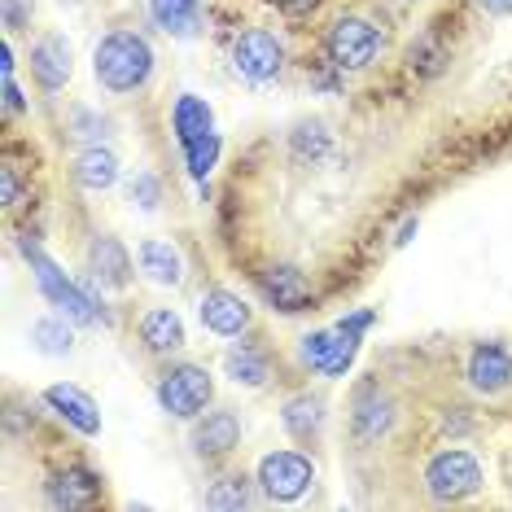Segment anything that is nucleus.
<instances>
[{
  "label": "nucleus",
  "instance_id": "8",
  "mask_svg": "<svg viewBox=\"0 0 512 512\" xmlns=\"http://www.w3.org/2000/svg\"><path fill=\"white\" fill-rule=\"evenodd\" d=\"M202 324L219 337H237L250 324V307L228 289H215V294L202 298Z\"/></svg>",
  "mask_w": 512,
  "mask_h": 512
},
{
  "label": "nucleus",
  "instance_id": "9",
  "mask_svg": "<svg viewBox=\"0 0 512 512\" xmlns=\"http://www.w3.org/2000/svg\"><path fill=\"white\" fill-rule=\"evenodd\" d=\"M44 403L57 407V416H66V421H71L79 434H97V429H101L97 403H92L84 390H75V386H53L49 394H44Z\"/></svg>",
  "mask_w": 512,
  "mask_h": 512
},
{
  "label": "nucleus",
  "instance_id": "31",
  "mask_svg": "<svg viewBox=\"0 0 512 512\" xmlns=\"http://www.w3.org/2000/svg\"><path fill=\"white\" fill-rule=\"evenodd\" d=\"M5 110H9V114L22 110V92H18V84H14L9 75H5Z\"/></svg>",
  "mask_w": 512,
  "mask_h": 512
},
{
  "label": "nucleus",
  "instance_id": "4",
  "mask_svg": "<svg viewBox=\"0 0 512 512\" xmlns=\"http://www.w3.org/2000/svg\"><path fill=\"white\" fill-rule=\"evenodd\" d=\"M158 403L167 407L171 416H197L206 403H211V377L193 364L171 368L167 377L158 381Z\"/></svg>",
  "mask_w": 512,
  "mask_h": 512
},
{
  "label": "nucleus",
  "instance_id": "22",
  "mask_svg": "<svg viewBox=\"0 0 512 512\" xmlns=\"http://www.w3.org/2000/svg\"><path fill=\"white\" fill-rule=\"evenodd\" d=\"M285 429L294 438H311L320 429V403L311 399V394H302V399H289L285 403Z\"/></svg>",
  "mask_w": 512,
  "mask_h": 512
},
{
  "label": "nucleus",
  "instance_id": "10",
  "mask_svg": "<svg viewBox=\"0 0 512 512\" xmlns=\"http://www.w3.org/2000/svg\"><path fill=\"white\" fill-rule=\"evenodd\" d=\"M469 381L486 394L504 390L512 381V359H508L504 346H477L473 359H469Z\"/></svg>",
  "mask_w": 512,
  "mask_h": 512
},
{
  "label": "nucleus",
  "instance_id": "25",
  "mask_svg": "<svg viewBox=\"0 0 512 512\" xmlns=\"http://www.w3.org/2000/svg\"><path fill=\"white\" fill-rule=\"evenodd\" d=\"M206 504L211 508H246L250 504V486L241 482V477H228V482H219L211 495H206Z\"/></svg>",
  "mask_w": 512,
  "mask_h": 512
},
{
  "label": "nucleus",
  "instance_id": "3",
  "mask_svg": "<svg viewBox=\"0 0 512 512\" xmlns=\"http://www.w3.org/2000/svg\"><path fill=\"white\" fill-rule=\"evenodd\" d=\"M425 482H429V495L434 499H464L477 491L482 469H477V460L469 451H442V456L429 460Z\"/></svg>",
  "mask_w": 512,
  "mask_h": 512
},
{
  "label": "nucleus",
  "instance_id": "16",
  "mask_svg": "<svg viewBox=\"0 0 512 512\" xmlns=\"http://www.w3.org/2000/svg\"><path fill=\"white\" fill-rule=\"evenodd\" d=\"M97 491H101V482L92 473H84V469H71V473H62L57 482L49 486V499L57 508H84V504H92L97 499Z\"/></svg>",
  "mask_w": 512,
  "mask_h": 512
},
{
  "label": "nucleus",
  "instance_id": "24",
  "mask_svg": "<svg viewBox=\"0 0 512 512\" xmlns=\"http://www.w3.org/2000/svg\"><path fill=\"white\" fill-rule=\"evenodd\" d=\"M337 342H342V329H337V333H311V337H302V359H307L311 368L324 372V364H329L333 351H337Z\"/></svg>",
  "mask_w": 512,
  "mask_h": 512
},
{
  "label": "nucleus",
  "instance_id": "26",
  "mask_svg": "<svg viewBox=\"0 0 512 512\" xmlns=\"http://www.w3.org/2000/svg\"><path fill=\"white\" fill-rule=\"evenodd\" d=\"M355 425H359V434L377 438L381 429L390 425V407H386V403H377V399H364V403H359V416H355Z\"/></svg>",
  "mask_w": 512,
  "mask_h": 512
},
{
  "label": "nucleus",
  "instance_id": "19",
  "mask_svg": "<svg viewBox=\"0 0 512 512\" xmlns=\"http://www.w3.org/2000/svg\"><path fill=\"white\" fill-rule=\"evenodd\" d=\"M141 267L154 276L158 285H176L180 281V254L167 241H145L141 246Z\"/></svg>",
  "mask_w": 512,
  "mask_h": 512
},
{
  "label": "nucleus",
  "instance_id": "23",
  "mask_svg": "<svg viewBox=\"0 0 512 512\" xmlns=\"http://www.w3.org/2000/svg\"><path fill=\"white\" fill-rule=\"evenodd\" d=\"M184 154H189V171L197 180L206 176V171L215 167V158H219V136L215 132H206V136H197L193 145H184Z\"/></svg>",
  "mask_w": 512,
  "mask_h": 512
},
{
  "label": "nucleus",
  "instance_id": "20",
  "mask_svg": "<svg viewBox=\"0 0 512 512\" xmlns=\"http://www.w3.org/2000/svg\"><path fill=\"white\" fill-rule=\"evenodd\" d=\"M149 9H154L158 27L176 31V36H189L197 22V0H149Z\"/></svg>",
  "mask_w": 512,
  "mask_h": 512
},
{
  "label": "nucleus",
  "instance_id": "29",
  "mask_svg": "<svg viewBox=\"0 0 512 512\" xmlns=\"http://www.w3.org/2000/svg\"><path fill=\"white\" fill-rule=\"evenodd\" d=\"M294 149H298L302 158H307V154H311V158H320L324 149H329V136H324V127H320V123H316V127H302V132L294 136Z\"/></svg>",
  "mask_w": 512,
  "mask_h": 512
},
{
  "label": "nucleus",
  "instance_id": "18",
  "mask_svg": "<svg viewBox=\"0 0 512 512\" xmlns=\"http://www.w3.org/2000/svg\"><path fill=\"white\" fill-rule=\"evenodd\" d=\"M176 136H180V145H193L197 136H206L211 132V106L206 101H197V97H180L176 101Z\"/></svg>",
  "mask_w": 512,
  "mask_h": 512
},
{
  "label": "nucleus",
  "instance_id": "13",
  "mask_svg": "<svg viewBox=\"0 0 512 512\" xmlns=\"http://www.w3.org/2000/svg\"><path fill=\"white\" fill-rule=\"evenodd\" d=\"M237 438H241V421L232 412H211L193 429V447L202 456H224V451L237 447Z\"/></svg>",
  "mask_w": 512,
  "mask_h": 512
},
{
  "label": "nucleus",
  "instance_id": "34",
  "mask_svg": "<svg viewBox=\"0 0 512 512\" xmlns=\"http://www.w3.org/2000/svg\"><path fill=\"white\" fill-rule=\"evenodd\" d=\"M5 22L9 27H22V5L18 0H5Z\"/></svg>",
  "mask_w": 512,
  "mask_h": 512
},
{
  "label": "nucleus",
  "instance_id": "33",
  "mask_svg": "<svg viewBox=\"0 0 512 512\" xmlns=\"http://www.w3.org/2000/svg\"><path fill=\"white\" fill-rule=\"evenodd\" d=\"M486 14H512V0H477Z\"/></svg>",
  "mask_w": 512,
  "mask_h": 512
},
{
  "label": "nucleus",
  "instance_id": "32",
  "mask_svg": "<svg viewBox=\"0 0 512 512\" xmlns=\"http://www.w3.org/2000/svg\"><path fill=\"white\" fill-rule=\"evenodd\" d=\"M368 324H372V316H368V311H359V316L342 320V333H359V329H368Z\"/></svg>",
  "mask_w": 512,
  "mask_h": 512
},
{
  "label": "nucleus",
  "instance_id": "36",
  "mask_svg": "<svg viewBox=\"0 0 512 512\" xmlns=\"http://www.w3.org/2000/svg\"><path fill=\"white\" fill-rule=\"evenodd\" d=\"M276 5H285V9H302V5H311V0H276Z\"/></svg>",
  "mask_w": 512,
  "mask_h": 512
},
{
  "label": "nucleus",
  "instance_id": "14",
  "mask_svg": "<svg viewBox=\"0 0 512 512\" xmlns=\"http://www.w3.org/2000/svg\"><path fill=\"white\" fill-rule=\"evenodd\" d=\"M92 272H97L101 285L123 289L127 281H132V259H127V250L114 237H101L97 246H92Z\"/></svg>",
  "mask_w": 512,
  "mask_h": 512
},
{
  "label": "nucleus",
  "instance_id": "15",
  "mask_svg": "<svg viewBox=\"0 0 512 512\" xmlns=\"http://www.w3.org/2000/svg\"><path fill=\"white\" fill-rule=\"evenodd\" d=\"M141 337H145L149 351L167 355V351H180L184 346V324H180L176 311L158 307V311H149V316L141 320Z\"/></svg>",
  "mask_w": 512,
  "mask_h": 512
},
{
  "label": "nucleus",
  "instance_id": "27",
  "mask_svg": "<svg viewBox=\"0 0 512 512\" xmlns=\"http://www.w3.org/2000/svg\"><path fill=\"white\" fill-rule=\"evenodd\" d=\"M36 342H40V351L62 355L66 346H71V333H66V324H57V320H40L36 324Z\"/></svg>",
  "mask_w": 512,
  "mask_h": 512
},
{
  "label": "nucleus",
  "instance_id": "17",
  "mask_svg": "<svg viewBox=\"0 0 512 512\" xmlns=\"http://www.w3.org/2000/svg\"><path fill=\"white\" fill-rule=\"evenodd\" d=\"M75 180L84 184V189L101 193L119 180V162H114V154H106V149H88V154L75 162Z\"/></svg>",
  "mask_w": 512,
  "mask_h": 512
},
{
  "label": "nucleus",
  "instance_id": "35",
  "mask_svg": "<svg viewBox=\"0 0 512 512\" xmlns=\"http://www.w3.org/2000/svg\"><path fill=\"white\" fill-rule=\"evenodd\" d=\"M5 206H18V184H14V171H5Z\"/></svg>",
  "mask_w": 512,
  "mask_h": 512
},
{
  "label": "nucleus",
  "instance_id": "2",
  "mask_svg": "<svg viewBox=\"0 0 512 512\" xmlns=\"http://www.w3.org/2000/svg\"><path fill=\"white\" fill-rule=\"evenodd\" d=\"M377 49H381V36L364 18H342L329 31V57L337 71H364L372 57H377Z\"/></svg>",
  "mask_w": 512,
  "mask_h": 512
},
{
  "label": "nucleus",
  "instance_id": "21",
  "mask_svg": "<svg viewBox=\"0 0 512 512\" xmlns=\"http://www.w3.org/2000/svg\"><path fill=\"white\" fill-rule=\"evenodd\" d=\"M224 368H228L232 381H246V386H263L267 381V359L254 351V346H237V351H228Z\"/></svg>",
  "mask_w": 512,
  "mask_h": 512
},
{
  "label": "nucleus",
  "instance_id": "6",
  "mask_svg": "<svg viewBox=\"0 0 512 512\" xmlns=\"http://www.w3.org/2000/svg\"><path fill=\"white\" fill-rule=\"evenodd\" d=\"M232 66L250 84H267V79H276V71H281V44L267 36V31H246L237 40V49H232Z\"/></svg>",
  "mask_w": 512,
  "mask_h": 512
},
{
  "label": "nucleus",
  "instance_id": "28",
  "mask_svg": "<svg viewBox=\"0 0 512 512\" xmlns=\"http://www.w3.org/2000/svg\"><path fill=\"white\" fill-rule=\"evenodd\" d=\"M355 351H359V337H355V333H342V342H337L333 359H329V364H324V377H342V372L351 368Z\"/></svg>",
  "mask_w": 512,
  "mask_h": 512
},
{
  "label": "nucleus",
  "instance_id": "7",
  "mask_svg": "<svg viewBox=\"0 0 512 512\" xmlns=\"http://www.w3.org/2000/svg\"><path fill=\"white\" fill-rule=\"evenodd\" d=\"M27 259H31V267H36V281L44 285V294H49V298L57 302V307H66L75 320H92V316H97V311H92V302H88L84 294H79V289H75L71 281H66V276L57 272V267H53L49 259H44L40 250H27Z\"/></svg>",
  "mask_w": 512,
  "mask_h": 512
},
{
  "label": "nucleus",
  "instance_id": "30",
  "mask_svg": "<svg viewBox=\"0 0 512 512\" xmlns=\"http://www.w3.org/2000/svg\"><path fill=\"white\" fill-rule=\"evenodd\" d=\"M132 197L145 206V211H149V206H158V184H154V176H136Z\"/></svg>",
  "mask_w": 512,
  "mask_h": 512
},
{
  "label": "nucleus",
  "instance_id": "1",
  "mask_svg": "<svg viewBox=\"0 0 512 512\" xmlns=\"http://www.w3.org/2000/svg\"><path fill=\"white\" fill-rule=\"evenodd\" d=\"M154 71V53L132 31H114L97 44V79L110 92H136Z\"/></svg>",
  "mask_w": 512,
  "mask_h": 512
},
{
  "label": "nucleus",
  "instance_id": "11",
  "mask_svg": "<svg viewBox=\"0 0 512 512\" xmlns=\"http://www.w3.org/2000/svg\"><path fill=\"white\" fill-rule=\"evenodd\" d=\"M31 71H36V79L44 88H62L66 75H71V44L62 36L40 40L36 49H31Z\"/></svg>",
  "mask_w": 512,
  "mask_h": 512
},
{
  "label": "nucleus",
  "instance_id": "5",
  "mask_svg": "<svg viewBox=\"0 0 512 512\" xmlns=\"http://www.w3.org/2000/svg\"><path fill=\"white\" fill-rule=\"evenodd\" d=\"M259 482H263V491L272 499L289 504V499H298L311 486V460L298 456V451H276V456H263Z\"/></svg>",
  "mask_w": 512,
  "mask_h": 512
},
{
  "label": "nucleus",
  "instance_id": "12",
  "mask_svg": "<svg viewBox=\"0 0 512 512\" xmlns=\"http://www.w3.org/2000/svg\"><path fill=\"white\" fill-rule=\"evenodd\" d=\"M259 285H263V294L272 298L281 311H298V307H307V298H311L307 276L294 272V267H272V272L259 276Z\"/></svg>",
  "mask_w": 512,
  "mask_h": 512
}]
</instances>
